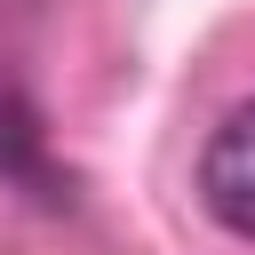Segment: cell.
Wrapping results in <instances>:
<instances>
[{"label": "cell", "instance_id": "obj_1", "mask_svg": "<svg viewBox=\"0 0 255 255\" xmlns=\"http://www.w3.org/2000/svg\"><path fill=\"white\" fill-rule=\"evenodd\" d=\"M199 207L215 231L255 247V96L231 104L199 143Z\"/></svg>", "mask_w": 255, "mask_h": 255}, {"label": "cell", "instance_id": "obj_2", "mask_svg": "<svg viewBox=\"0 0 255 255\" xmlns=\"http://www.w3.org/2000/svg\"><path fill=\"white\" fill-rule=\"evenodd\" d=\"M0 183H16V191H32V199H72V175L56 167V151H48V120H40V104L24 96V80L0 64Z\"/></svg>", "mask_w": 255, "mask_h": 255}]
</instances>
